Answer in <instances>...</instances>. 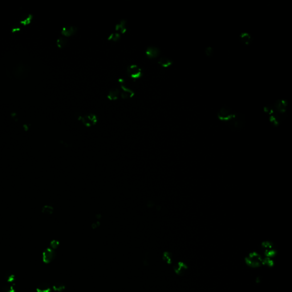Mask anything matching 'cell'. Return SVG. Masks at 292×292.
I'll use <instances>...</instances> for the list:
<instances>
[{
  "label": "cell",
  "instance_id": "4",
  "mask_svg": "<svg viewBox=\"0 0 292 292\" xmlns=\"http://www.w3.org/2000/svg\"><path fill=\"white\" fill-rule=\"evenodd\" d=\"M80 120L87 127H90L92 125H94L98 122L97 116L92 114L86 115L84 116H80Z\"/></svg>",
  "mask_w": 292,
  "mask_h": 292
},
{
  "label": "cell",
  "instance_id": "13",
  "mask_svg": "<svg viewBox=\"0 0 292 292\" xmlns=\"http://www.w3.org/2000/svg\"><path fill=\"white\" fill-rule=\"evenodd\" d=\"M240 39L243 44L249 45L252 41V36L248 32H242L240 35Z\"/></svg>",
  "mask_w": 292,
  "mask_h": 292
},
{
  "label": "cell",
  "instance_id": "18",
  "mask_svg": "<svg viewBox=\"0 0 292 292\" xmlns=\"http://www.w3.org/2000/svg\"><path fill=\"white\" fill-rule=\"evenodd\" d=\"M66 43L67 40L65 38H64V36L58 38V39L57 40V45L60 48H63L66 45Z\"/></svg>",
  "mask_w": 292,
  "mask_h": 292
},
{
  "label": "cell",
  "instance_id": "7",
  "mask_svg": "<svg viewBox=\"0 0 292 292\" xmlns=\"http://www.w3.org/2000/svg\"><path fill=\"white\" fill-rule=\"evenodd\" d=\"M160 53V50L155 46H151L148 47L146 50V54L149 58H155Z\"/></svg>",
  "mask_w": 292,
  "mask_h": 292
},
{
  "label": "cell",
  "instance_id": "2",
  "mask_svg": "<svg viewBox=\"0 0 292 292\" xmlns=\"http://www.w3.org/2000/svg\"><path fill=\"white\" fill-rule=\"evenodd\" d=\"M127 74L132 79H139L142 75V71L138 65L133 64L129 65L127 68Z\"/></svg>",
  "mask_w": 292,
  "mask_h": 292
},
{
  "label": "cell",
  "instance_id": "16",
  "mask_svg": "<svg viewBox=\"0 0 292 292\" xmlns=\"http://www.w3.org/2000/svg\"><path fill=\"white\" fill-rule=\"evenodd\" d=\"M53 289L55 292H62L65 290V286L62 283H56L53 286Z\"/></svg>",
  "mask_w": 292,
  "mask_h": 292
},
{
  "label": "cell",
  "instance_id": "24",
  "mask_svg": "<svg viewBox=\"0 0 292 292\" xmlns=\"http://www.w3.org/2000/svg\"><path fill=\"white\" fill-rule=\"evenodd\" d=\"M208 52H209V53L207 54V55H208V56L211 55L213 53V49H212V48H211V47L207 48L206 50V53H207Z\"/></svg>",
  "mask_w": 292,
  "mask_h": 292
},
{
  "label": "cell",
  "instance_id": "20",
  "mask_svg": "<svg viewBox=\"0 0 292 292\" xmlns=\"http://www.w3.org/2000/svg\"><path fill=\"white\" fill-rule=\"evenodd\" d=\"M59 245H60V242L56 240H54L51 241L50 243V248L54 250H55L58 248Z\"/></svg>",
  "mask_w": 292,
  "mask_h": 292
},
{
  "label": "cell",
  "instance_id": "3",
  "mask_svg": "<svg viewBox=\"0 0 292 292\" xmlns=\"http://www.w3.org/2000/svg\"><path fill=\"white\" fill-rule=\"evenodd\" d=\"M218 115L220 119L225 121L232 120V119L236 116L233 112L231 110L225 107L221 108L219 110Z\"/></svg>",
  "mask_w": 292,
  "mask_h": 292
},
{
  "label": "cell",
  "instance_id": "10",
  "mask_svg": "<svg viewBox=\"0 0 292 292\" xmlns=\"http://www.w3.org/2000/svg\"><path fill=\"white\" fill-rule=\"evenodd\" d=\"M187 268L188 267L185 263H184L183 262H179L174 266V269L175 272L177 274L180 275L183 273L185 272V270L187 269Z\"/></svg>",
  "mask_w": 292,
  "mask_h": 292
},
{
  "label": "cell",
  "instance_id": "15",
  "mask_svg": "<svg viewBox=\"0 0 292 292\" xmlns=\"http://www.w3.org/2000/svg\"><path fill=\"white\" fill-rule=\"evenodd\" d=\"M37 292H50L51 288L47 284H42L39 285L36 288Z\"/></svg>",
  "mask_w": 292,
  "mask_h": 292
},
{
  "label": "cell",
  "instance_id": "11",
  "mask_svg": "<svg viewBox=\"0 0 292 292\" xmlns=\"http://www.w3.org/2000/svg\"><path fill=\"white\" fill-rule=\"evenodd\" d=\"M121 95V90L118 88H114L109 91L107 98L110 101H115Z\"/></svg>",
  "mask_w": 292,
  "mask_h": 292
},
{
  "label": "cell",
  "instance_id": "9",
  "mask_svg": "<svg viewBox=\"0 0 292 292\" xmlns=\"http://www.w3.org/2000/svg\"><path fill=\"white\" fill-rule=\"evenodd\" d=\"M77 31V29L75 27H74L72 26H67L62 29L61 33L63 35V36L65 37L72 36L75 34V33Z\"/></svg>",
  "mask_w": 292,
  "mask_h": 292
},
{
  "label": "cell",
  "instance_id": "19",
  "mask_svg": "<svg viewBox=\"0 0 292 292\" xmlns=\"http://www.w3.org/2000/svg\"><path fill=\"white\" fill-rule=\"evenodd\" d=\"M120 37H121V34L119 33H118L115 31L109 36V39L115 42V41H117L119 39Z\"/></svg>",
  "mask_w": 292,
  "mask_h": 292
},
{
  "label": "cell",
  "instance_id": "17",
  "mask_svg": "<svg viewBox=\"0 0 292 292\" xmlns=\"http://www.w3.org/2000/svg\"><path fill=\"white\" fill-rule=\"evenodd\" d=\"M163 259L168 264L172 263V255L170 252H165L163 255Z\"/></svg>",
  "mask_w": 292,
  "mask_h": 292
},
{
  "label": "cell",
  "instance_id": "21",
  "mask_svg": "<svg viewBox=\"0 0 292 292\" xmlns=\"http://www.w3.org/2000/svg\"><path fill=\"white\" fill-rule=\"evenodd\" d=\"M265 255L267 256V257H268L269 258H270L272 257H273L274 256L276 255V252L274 250H273V249H271V250H265Z\"/></svg>",
  "mask_w": 292,
  "mask_h": 292
},
{
  "label": "cell",
  "instance_id": "6",
  "mask_svg": "<svg viewBox=\"0 0 292 292\" xmlns=\"http://www.w3.org/2000/svg\"><path fill=\"white\" fill-rule=\"evenodd\" d=\"M121 84V96L122 97L123 99H128L133 97L134 95V91L130 89H129L126 86H125L124 84H123L122 80H120L119 82Z\"/></svg>",
  "mask_w": 292,
  "mask_h": 292
},
{
  "label": "cell",
  "instance_id": "1",
  "mask_svg": "<svg viewBox=\"0 0 292 292\" xmlns=\"http://www.w3.org/2000/svg\"><path fill=\"white\" fill-rule=\"evenodd\" d=\"M262 259L260 256L256 252L250 253L245 258V262L247 265L251 267H258L262 264Z\"/></svg>",
  "mask_w": 292,
  "mask_h": 292
},
{
  "label": "cell",
  "instance_id": "5",
  "mask_svg": "<svg viewBox=\"0 0 292 292\" xmlns=\"http://www.w3.org/2000/svg\"><path fill=\"white\" fill-rule=\"evenodd\" d=\"M55 253L54 250L48 248L45 250L42 253V260L46 264H49L54 260Z\"/></svg>",
  "mask_w": 292,
  "mask_h": 292
},
{
  "label": "cell",
  "instance_id": "8",
  "mask_svg": "<svg viewBox=\"0 0 292 292\" xmlns=\"http://www.w3.org/2000/svg\"><path fill=\"white\" fill-rule=\"evenodd\" d=\"M287 105L288 102L286 101L284 99H279L275 102L274 107L279 112L283 113L286 110Z\"/></svg>",
  "mask_w": 292,
  "mask_h": 292
},
{
  "label": "cell",
  "instance_id": "23",
  "mask_svg": "<svg viewBox=\"0 0 292 292\" xmlns=\"http://www.w3.org/2000/svg\"><path fill=\"white\" fill-rule=\"evenodd\" d=\"M262 264H266L268 266H273V261L270 259V258H267L265 260H262Z\"/></svg>",
  "mask_w": 292,
  "mask_h": 292
},
{
  "label": "cell",
  "instance_id": "14",
  "mask_svg": "<svg viewBox=\"0 0 292 292\" xmlns=\"http://www.w3.org/2000/svg\"><path fill=\"white\" fill-rule=\"evenodd\" d=\"M126 31V22L124 20H122L119 23L116 24L115 27V32L121 34H123Z\"/></svg>",
  "mask_w": 292,
  "mask_h": 292
},
{
  "label": "cell",
  "instance_id": "12",
  "mask_svg": "<svg viewBox=\"0 0 292 292\" xmlns=\"http://www.w3.org/2000/svg\"><path fill=\"white\" fill-rule=\"evenodd\" d=\"M158 62L162 67H168L172 64L173 61L167 57H162L159 59Z\"/></svg>",
  "mask_w": 292,
  "mask_h": 292
},
{
  "label": "cell",
  "instance_id": "22",
  "mask_svg": "<svg viewBox=\"0 0 292 292\" xmlns=\"http://www.w3.org/2000/svg\"><path fill=\"white\" fill-rule=\"evenodd\" d=\"M262 247L265 250H271L273 248V244L270 242H264L262 244Z\"/></svg>",
  "mask_w": 292,
  "mask_h": 292
}]
</instances>
